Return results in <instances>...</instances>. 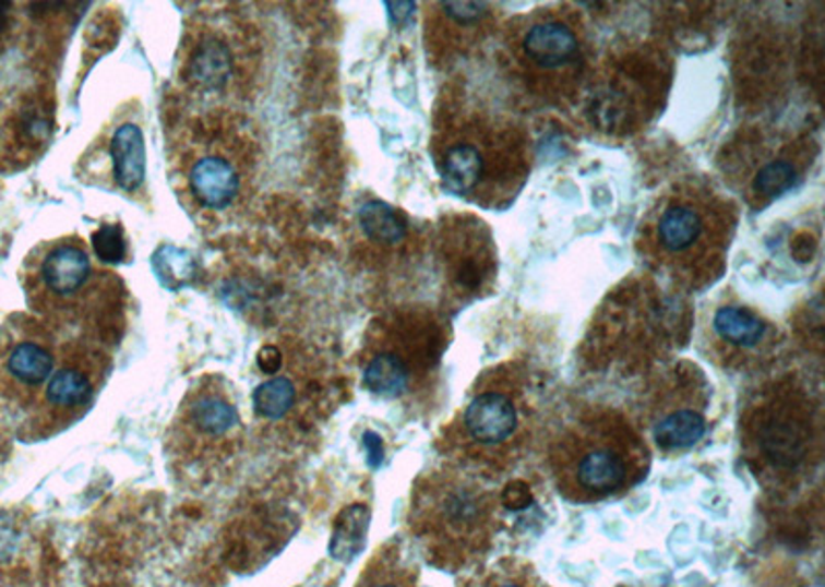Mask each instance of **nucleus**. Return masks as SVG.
<instances>
[{"label":"nucleus","mask_w":825,"mask_h":587,"mask_svg":"<svg viewBox=\"0 0 825 587\" xmlns=\"http://www.w3.org/2000/svg\"><path fill=\"white\" fill-rule=\"evenodd\" d=\"M194 69H196V79L199 81H205L208 85L222 81L226 76L227 71V58L226 52L219 48V46H213V48H206L203 50L196 62H194Z\"/></svg>","instance_id":"obj_26"},{"label":"nucleus","mask_w":825,"mask_h":587,"mask_svg":"<svg viewBox=\"0 0 825 587\" xmlns=\"http://www.w3.org/2000/svg\"><path fill=\"white\" fill-rule=\"evenodd\" d=\"M55 332L36 315L15 313L0 326V400L29 412L57 368Z\"/></svg>","instance_id":"obj_13"},{"label":"nucleus","mask_w":825,"mask_h":587,"mask_svg":"<svg viewBox=\"0 0 825 587\" xmlns=\"http://www.w3.org/2000/svg\"><path fill=\"white\" fill-rule=\"evenodd\" d=\"M357 219L363 233L375 243L398 245L403 239L407 238V223L400 219V215L394 211L393 206L384 202H366L359 208Z\"/></svg>","instance_id":"obj_22"},{"label":"nucleus","mask_w":825,"mask_h":587,"mask_svg":"<svg viewBox=\"0 0 825 587\" xmlns=\"http://www.w3.org/2000/svg\"><path fill=\"white\" fill-rule=\"evenodd\" d=\"M806 143H748L743 153V171H737V185L743 188L751 206L760 208L780 199L801 182L811 153Z\"/></svg>","instance_id":"obj_15"},{"label":"nucleus","mask_w":825,"mask_h":587,"mask_svg":"<svg viewBox=\"0 0 825 587\" xmlns=\"http://www.w3.org/2000/svg\"><path fill=\"white\" fill-rule=\"evenodd\" d=\"M713 387L704 371L681 361L660 371L644 392L639 431L665 456H683L700 447L710 433Z\"/></svg>","instance_id":"obj_12"},{"label":"nucleus","mask_w":825,"mask_h":587,"mask_svg":"<svg viewBox=\"0 0 825 587\" xmlns=\"http://www.w3.org/2000/svg\"><path fill=\"white\" fill-rule=\"evenodd\" d=\"M25 301L44 324L89 326L113 301L118 280L97 266L79 236L38 243L23 262Z\"/></svg>","instance_id":"obj_8"},{"label":"nucleus","mask_w":825,"mask_h":587,"mask_svg":"<svg viewBox=\"0 0 825 587\" xmlns=\"http://www.w3.org/2000/svg\"><path fill=\"white\" fill-rule=\"evenodd\" d=\"M737 211L702 180H683L662 192L642 220L639 256L687 291L714 285L727 268Z\"/></svg>","instance_id":"obj_3"},{"label":"nucleus","mask_w":825,"mask_h":587,"mask_svg":"<svg viewBox=\"0 0 825 587\" xmlns=\"http://www.w3.org/2000/svg\"><path fill=\"white\" fill-rule=\"evenodd\" d=\"M504 510L495 482L444 462L412 482L405 526L432 567L463 573L486 563Z\"/></svg>","instance_id":"obj_2"},{"label":"nucleus","mask_w":825,"mask_h":587,"mask_svg":"<svg viewBox=\"0 0 825 587\" xmlns=\"http://www.w3.org/2000/svg\"><path fill=\"white\" fill-rule=\"evenodd\" d=\"M780 345V332L768 318L737 299L714 303L702 322V347L718 368L751 373L764 369Z\"/></svg>","instance_id":"obj_14"},{"label":"nucleus","mask_w":825,"mask_h":587,"mask_svg":"<svg viewBox=\"0 0 825 587\" xmlns=\"http://www.w3.org/2000/svg\"><path fill=\"white\" fill-rule=\"evenodd\" d=\"M110 371L112 355L99 340L81 336L62 343L57 368L20 429L21 440H50L81 421L106 386Z\"/></svg>","instance_id":"obj_11"},{"label":"nucleus","mask_w":825,"mask_h":587,"mask_svg":"<svg viewBox=\"0 0 825 587\" xmlns=\"http://www.w3.org/2000/svg\"><path fill=\"white\" fill-rule=\"evenodd\" d=\"M741 450L768 495L799 493L817 475L824 456L820 396L792 375L757 387L741 412Z\"/></svg>","instance_id":"obj_5"},{"label":"nucleus","mask_w":825,"mask_h":587,"mask_svg":"<svg viewBox=\"0 0 825 587\" xmlns=\"http://www.w3.org/2000/svg\"><path fill=\"white\" fill-rule=\"evenodd\" d=\"M108 155L112 161L113 184L124 194L139 190L147 173V147L145 134L136 122L124 120L113 127L108 143Z\"/></svg>","instance_id":"obj_19"},{"label":"nucleus","mask_w":825,"mask_h":587,"mask_svg":"<svg viewBox=\"0 0 825 587\" xmlns=\"http://www.w3.org/2000/svg\"><path fill=\"white\" fill-rule=\"evenodd\" d=\"M153 266H155L157 278L168 289H180L182 285H187L194 273L192 256L187 250H180L174 245H164L153 260Z\"/></svg>","instance_id":"obj_24"},{"label":"nucleus","mask_w":825,"mask_h":587,"mask_svg":"<svg viewBox=\"0 0 825 587\" xmlns=\"http://www.w3.org/2000/svg\"><path fill=\"white\" fill-rule=\"evenodd\" d=\"M504 60L512 76L545 101L572 99L586 67L581 19L563 9H539L518 19L507 27Z\"/></svg>","instance_id":"obj_10"},{"label":"nucleus","mask_w":825,"mask_h":587,"mask_svg":"<svg viewBox=\"0 0 825 587\" xmlns=\"http://www.w3.org/2000/svg\"><path fill=\"white\" fill-rule=\"evenodd\" d=\"M188 185L192 196L205 208L226 211L242 190V176L224 155L203 153L190 164Z\"/></svg>","instance_id":"obj_18"},{"label":"nucleus","mask_w":825,"mask_h":587,"mask_svg":"<svg viewBox=\"0 0 825 587\" xmlns=\"http://www.w3.org/2000/svg\"><path fill=\"white\" fill-rule=\"evenodd\" d=\"M298 403V386L285 375H275L254 390V412L264 421H282Z\"/></svg>","instance_id":"obj_23"},{"label":"nucleus","mask_w":825,"mask_h":587,"mask_svg":"<svg viewBox=\"0 0 825 587\" xmlns=\"http://www.w3.org/2000/svg\"><path fill=\"white\" fill-rule=\"evenodd\" d=\"M354 587H419V565L400 538H391L368 559Z\"/></svg>","instance_id":"obj_20"},{"label":"nucleus","mask_w":825,"mask_h":587,"mask_svg":"<svg viewBox=\"0 0 825 587\" xmlns=\"http://www.w3.org/2000/svg\"><path fill=\"white\" fill-rule=\"evenodd\" d=\"M446 347V332L430 315H405L382 324L361 355V380L374 396L423 408L432 403Z\"/></svg>","instance_id":"obj_9"},{"label":"nucleus","mask_w":825,"mask_h":587,"mask_svg":"<svg viewBox=\"0 0 825 587\" xmlns=\"http://www.w3.org/2000/svg\"><path fill=\"white\" fill-rule=\"evenodd\" d=\"M495 11L489 2H433L426 15L428 52L438 62H452L489 36Z\"/></svg>","instance_id":"obj_16"},{"label":"nucleus","mask_w":825,"mask_h":587,"mask_svg":"<svg viewBox=\"0 0 825 587\" xmlns=\"http://www.w3.org/2000/svg\"><path fill=\"white\" fill-rule=\"evenodd\" d=\"M44 551L34 522L20 510H0V587H36Z\"/></svg>","instance_id":"obj_17"},{"label":"nucleus","mask_w":825,"mask_h":587,"mask_svg":"<svg viewBox=\"0 0 825 587\" xmlns=\"http://www.w3.org/2000/svg\"><path fill=\"white\" fill-rule=\"evenodd\" d=\"M458 587H551L537 567L521 556H502L470 571Z\"/></svg>","instance_id":"obj_21"},{"label":"nucleus","mask_w":825,"mask_h":587,"mask_svg":"<svg viewBox=\"0 0 825 587\" xmlns=\"http://www.w3.org/2000/svg\"><path fill=\"white\" fill-rule=\"evenodd\" d=\"M547 466L558 493L578 505L619 499L650 470V445L638 427L611 406L572 410L547 443Z\"/></svg>","instance_id":"obj_4"},{"label":"nucleus","mask_w":825,"mask_h":587,"mask_svg":"<svg viewBox=\"0 0 825 587\" xmlns=\"http://www.w3.org/2000/svg\"><path fill=\"white\" fill-rule=\"evenodd\" d=\"M92 248L99 262L104 264H120L127 257V236L120 225H101L92 233Z\"/></svg>","instance_id":"obj_25"},{"label":"nucleus","mask_w":825,"mask_h":587,"mask_svg":"<svg viewBox=\"0 0 825 587\" xmlns=\"http://www.w3.org/2000/svg\"><path fill=\"white\" fill-rule=\"evenodd\" d=\"M432 148L452 194L488 208L512 201L530 171L526 130L507 111L470 97L440 111Z\"/></svg>","instance_id":"obj_1"},{"label":"nucleus","mask_w":825,"mask_h":587,"mask_svg":"<svg viewBox=\"0 0 825 587\" xmlns=\"http://www.w3.org/2000/svg\"><path fill=\"white\" fill-rule=\"evenodd\" d=\"M537 435V410L525 373L514 366L486 371L440 438L449 464L498 482L525 462Z\"/></svg>","instance_id":"obj_6"},{"label":"nucleus","mask_w":825,"mask_h":587,"mask_svg":"<svg viewBox=\"0 0 825 587\" xmlns=\"http://www.w3.org/2000/svg\"><path fill=\"white\" fill-rule=\"evenodd\" d=\"M244 445V421L231 382L205 373L188 387L166 433V456L178 482L201 487Z\"/></svg>","instance_id":"obj_7"}]
</instances>
